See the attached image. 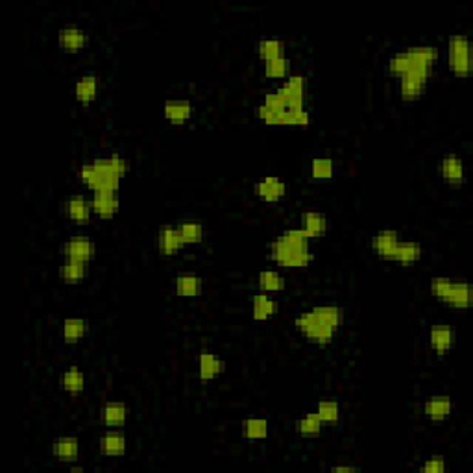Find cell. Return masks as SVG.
I'll return each mask as SVG.
<instances>
[{
  "label": "cell",
  "mask_w": 473,
  "mask_h": 473,
  "mask_svg": "<svg viewBox=\"0 0 473 473\" xmlns=\"http://www.w3.org/2000/svg\"><path fill=\"white\" fill-rule=\"evenodd\" d=\"M344 323V309L338 305H314L294 318L296 329L316 346H329Z\"/></svg>",
  "instance_id": "obj_1"
},
{
  "label": "cell",
  "mask_w": 473,
  "mask_h": 473,
  "mask_svg": "<svg viewBox=\"0 0 473 473\" xmlns=\"http://www.w3.org/2000/svg\"><path fill=\"white\" fill-rule=\"evenodd\" d=\"M438 48L435 45H414L392 56L388 61V71L392 76L401 78L405 74L431 78L432 68L438 61Z\"/></svg>",
  "instance_id": "obj_2"
},
{
  "label": "cell",
  "mask_w": 473,
  "mask_h": 473,
  "mask_svg": "<svg viewBox=\"0 0 473 473\" xmlns=\"http://www.w3.org/2000/svg\"><path fill=\"white\" fill-rule=\"evenodd\" d=\"M431 294L442 303H447L457 311H464L472 307L473 291L472 285L464 279H451L444 276H437L429 283Z\"/></svg>",
  "instance_id": "obj_3"
},
{
  "label": "cell",
  "mask_w": 473,
  "mask_h": 473,
  "mask_svg": "<svg viewBox=\"0 0 473 473\" xmlns=\"http://www.w3.org/2000/svg\"><path fill=\"white\" fill-rule=\"evenodd\" d=\"M270 259L283 269H307L314 259V254L305 248H298L287 242L285 239L278 236L270 244Z\"/></svg>",
  "instance_id": "obj_4"
},
{
  "label": "cell",
  "mask_w": 473,
  "mask_h": 473,
  "mask_svg": "<svg viewBox=\"0 0 473 473\" xmlns=\"http://www.w3.org/2000/svg\"><path fill=\"white\" fill-rule=\"evenodd\" d=\"M447 65L457 78H468L472 74L469 39L464 33H453L447 39Z\"/></svg>",
  "instance_id": "obj_5"
},
{
  "label": "cell",
  "mask_w": 473,
  "mask_h": 473,
  "mask_svg": "<svg viewBox=\"0 0 473 473\" xmlns=\"http://www.w3.org/2000/svg\"><path fill=\"white\" fill-rule=\"evenodd\" d=\"M305 89H307V78L303 74H289L278 89L283 96L287 110H305Z\"/></svg>",
  "instance_id": "obj_6"
},
{
  "label": "cell",
  "mask_w": 473,
  "mask_h": 473,
  "mask_svg": "<svg viewBox=\"0 0 473 473\" xmlns=\"http://www.w3.org/2000/svg\"><path fill=\"white\" fill-rule=\"evenodd\" d=\"M438 174L447 185L460 187L466 182L464 161L457 154H447L438 161Z\"/></svg>",
  "instance_id": "obj_7"
},
{
  "label": "cell",
  "mask_w": 473,
  "mask_h": 473,
  "mask_svg": "<svg viewBox=\"0 0 473 473\" xmlns=\"http://www.w3.org/2000/svg\"><path fill=\"white\" fill-rule=\"evenodd\" d=\"M254 192L259 200L266 204H276L287 194V183L278 176H266L254 185Z\"/></svg>",
  "instance_id": "obj_8"
},
{
  "label": "cell",
  "mask_w": 473,
  "mask_h": 473,
  "mask_svg": "<svg viewBox=\"0 0 473 473\" xmlns=\"http://www.w3.org/2000/svg\"><path fill=\"white\" fill-rule=\"evenodd\" d=\"M451 412H453V400L447 394L431 396L423 403V414L432 423L446 422V420H449Z\"/></svg>",
  "instance_id": "obj_9"
},
{
  "label": "cell",
  "mask_w": 473,
  "mask_h": 473,
  "mask_svg": "<svg viewBox=\"0 0 473 473\" xmlns=\"http://www.w3.org/2000/svg\"><path fill=\"white\" fill-rule=\"evenodd\" d=\"M400 241L401 235L396 229H379V232L372 236L370 246H372V251L378 255V257H381V259L385 261H392V255L396 251Z\"/></svg>",
  "instance_id": "obj_10"
},
{
  "label": "cell",
  "mask_w": 473,
  "mask_h": 473,
  "mask_svg": "<svg viewBox=\"0 0 473 473\" xmlns=\"http://www.w3.org/2000/svg\"><path fill=\"white\" fill-rule=\"evenodd\" d=\"M96 255V244L91 239L83 236H73L63 244V257L65 259L82 261V263H91Z\"/></svg>",
  "instance_id": "obj_11"
},
{
  "label": "cell",
  "mask_w": 473,
  "mask_h": 473,
  "mask_svg": "<svg viewBox=\"0 0 473 473\" xmlns=\"http://www.w3.org/2000/svg\"><path fill=\"white\" fill-rule=\"evenodd\" d=\"M91 205H93V213H95L98 219L104 220L113 219L115 214L118 213V207H120L118 192H111V191L93 192Z\"/></svg>",
  "instance_id": "obj_12"
},
{
  "label": "cell",
  "mask_w": 473,
  "mask_h": 473,
  "mask_svg": "<svg viewBox=\"0 0 473 473\" xmlns=\"http://www.w3.org/2000/svg\"><path fill=\"white\" fill-rule=\"evenodd\" d=\"M87 41H89V36L83 32L82 28L76 26V24H65L58 33L59 46H61L65 52H71V54H76V52L83 51Z\"/></svg>",
  "instance_id": "obj_13"
},
{
  "label": "cell",
  "mask_w": 473,
  "mask_h": 473,
  "mask_svg": "<svg viewBox=\"0 0 473 473\" xmlns=\"http://www.w3.org/2000/svg\"><path fill=\"white\" fill-rule=\"evenodd\" d=\"M192 113H194V108L187 98H172L163 104V117L167 118V123L174 126H183L189 123Z\"/></svg>",
  "instance_id": "obj_14"
},
{
  "label": "cell",
  "mask_w": 473,
  "mask_h": 473,
  "mask_svg": "<svg viewBox=\"0 0 473 473\" xmlns=\"http://www.w3.org/2000/svg\"><path fill=\"white\" fill-rule=\"evenodd\" d=\"M455 329L447 323H437L429 329V344L437 355H446L455 344Z\"/></svg>",
  "instance_id": "obj_15"
},
{
  "label": "cell",
  "mask_w": 473,
  "mask_h": 473,
  "mask_svg": "<svg viewBox=\"0 0 473 473\" xmlns=\"http://www.w3.org/2000/svg\"><path fill=\"white\" fill-rule=\"evenodd\" d=\"M400 80V96L401 100L405 102H414L422 98L425 89H427V83L431 78L418 76V74H405V76L397 78Z\"/></svg>",
  "instance_id": "obj_16"
},
{
  "label": "cell",
  "mask_w": 473,
  "mask_h": 473,
  "mask_svg": "<svg viewBox=\"0 0 473 473\" xmlns=\"http://www.w3.org/2000/svg\"><path fill=\"white\" fill-rule=\"evenodd\" d=\"M65 213H67L68 220L74 224H87L91 220L93 205L91 200H87L85 196L74 194L65 202Z\"/></svg>",
  "instance_id": "obj_17"
},
{
  "label": "cell",
  "mask_w": 473,
  "mask_h": 473,
  "mask_svg": "<svg viewBox=\"0 0 473 473\" xmlns=\"http://www.w3.org/2000/svg\"><path fill=\"white\" fill-rule=\"evenodd\" d=\"M157 248H160L161 255H176L185 248V242H183L182 235H180V229L177 226H163L160 229V235H157Z\"/></svg>",
  "instance_id": "obj_18"
},
{
  "label": "cell",
  "mask_w": 473,
  "mask_h": 473,
  "mask_svg": "<svg viewBox=\"0 0 473 473\" xmlns=\"http://www.w3.org/2000/svg\"><path fill=\"white\" fill-rule=\"evenodd\" d=\"M226 370V363L222 359H219L213 351L204 350L198 357V378L202 383H209L213 379H217L220 373H224Z\"/></svg>",
  "instance_id": "obj_19"
},
{
  "label": "cell",
  "mask_w": 473,
  "mask_h": 473,
  "mask_svg": "<svg viewBox=\"0 0 473 473\" xmlns=\"http://www.w3.org/2000/svg\"><path fill=\"white\" fill-rule=\"evenodd\" d=\"M128 414H130V410H128L126 403L108 401L100 410V420L108 429H123L128 422Z\"/></svg>",
  "instance_id": "obj_20"
},
{
  "label": "cell",
  "mask_w": 473,
  "mask_h": 473,
  "mask_svg": "<svg viewBox=\"0 0 473 473\" xmlns=\"http://www.w3.org/2000/svg\"><path fill=\"white\" fill-rule=\"evenodd\" d=\"M279 311V301L274 300L272 296L259 292L251 298V318L255 322H266L276 316Z\"/></svg>",
  "instance_id": "obj_21"
},
{
  "label": "cell",
  "mask_w": 473,
  "mask_h": 473,
  "mask_svg": "<svg viewBox=\"0 0 473 473\" xmlns=\"http://www.w3.org/2000/svg\"><path fill=\"white\" fill-rule=\"evenodd\" d=\"M98 89H100V80L95 74H85V76L78 78L74 83V98L80 104L89 105L96 100L98 96Z\"/></svg>",
  "instance_id": "obj_22"
},
{
  "label": "cell",
  "mask_w": 473,
  "mask_h": 473,
  "mask_svg": "<svg viewBox=\"0 0 473 473\" xmlns=\"http://www.w3.org/2000/svg\"><path fill=\"white\" fill-rule=\"evenodd\" d=\"M126 437L118 429H110L100 437V453L104 457H123L126 453Z\"/></svg>",
  "instance_id": "obj_23"
},
{
  "label": "cell",
  "mask_w": 473,
  "mask_h": 473,
  "mask_svg": "<svg viewBox=\"0 0 473 473\" xmlns=\"http://www.w3.org/2000/svg\"><path fill=\"white\" fill-rule=\"evenodd\" d=\"M80 455V442L74 437H59L52 442V457L61 462H76Z\"/></svg>",
  "instance_id": "obj_24"
},
{
  "label": "cell",
  "mask_w": 473,
  "mask_h": 473,
  "mask_svg": "<svg viewBox=\"0 0 473 473\" xmlns=\"http://www.w3.org/2000/svg\"><path fill=\"white\" fill-rule=\"evenodd\" d=\"M204 289V281L196 274H180L174 278V291L182 298H198Z\"/></svg>",
  "instance_id": "obj_25"
},
{
  "label": "cell",
  "mask_w": 473,
  "mask_h": 473,
  "mask_svg": "<svg viewBox=\"0 0 473 473\" xmlns=\"http://www.w3.org/2000/svg\"><path fill=\"white\" fill-rule=\"evenodd\" d=\"M300 222H301V229L309 235L311 241H313V239H318V236L323 235L329 228L328 219H326L322 213H318V211H305V213L301 214Z\"/></svg>",
  "instance_id": "obj_26"
},
{
  "label": "cell",
  "mask_w": 473,
  "mask_h": 473,
  "mask_svg": "<svg viewBox=\"0 0 473 473\" xmlns=\"http://www.w3.org/2000/svg\"><path fill=\"white\" fill-rule=\"evenodd\" d=\"M422 257H423V248L420 242L403 241V239H401L400 244H397V248H396V251H394V255H392V261L405 266V264L418 263Z\"/></svg>",
  "instance_id": "obj_27"
},
{
  "label": "cell",
  "mask_w": 473,
  "mask_h": 473,
  "mask_svg": "<svg viewBox=\"0 0 473 473\" xmlns=\"http://www.w3.org/2000/svg\"><path fill=\"white\" fill-rule=\"evenodd\" d=\"M257 56L264 63H269L272 59H278L285 54V41L278 39V37H264L257 43Z\"/></svg>",
  "instance_id": "obj_28"
},
{
  "label": "cell",
  "mask_w": 473,
  "mask_h": 473,
  "mask_svg": "<svg viewBox=\"0 0 473 473\" xmlns=\"http://www.w3.org/2000/svg\"><path fill=\"white\" fill-rule=\"evenodd\" d=\"M61 387L67 394L71 396H78V394H82L83 388H85V375L78 366H71L63 372L61 375Z\"/></svg>",
  "instance_id": "obj_29"
},
{
  "label": "cell",
  "mask_w": 473,
  "mask_h": 473,
  "mask_svg": "<svg viewBox=\"0 0 473 473\" xmlns=\"http://www.w3.org/2000/svg\"><path fill=\"white\" fill-rule=\"evenodd\" d=\"M87 333V322L83 318H65L61 326V335L67 344H76Z\"/></svg>",
  "instance_id": "obj_30"
},
{
  "label": "cell",
  "mask_w": 473,
  "mask_h": 473,
  "mask_svg": "<svg viewBox=\"0 0 473 473\" xmlns=\"http://www.w3.org/2000/svg\"><path fill=\"white\" fill-rule=\"evenodd\" d=\"M257 287L264 294H272V292H281L285 289V278L276 270H263L257 276Z\"/></svg>",
  "instance_id": "obj_31"
},
{
  "label": "cell",
  "mask_w": 473,
  "mask_h": 473,
  "mask_svg": "<svg viewBox=\"0 0 473 473\" xmlns=\"http://www.w3.org/2000/svg\"><path fill=\"white\" fill-rule=\"evenodd\" d=\"M59 274H61L63 281L68 283V285L80 283L87 276V263L74 259H65V263L61 264V269H59Z\"/></svg>",
  "instance_id": "obj_32"
},
{
  "label": "cell",
  "mask_w": 473,
  "mask_h": 473,
  "mask_svg": "<svg viewBox=\"0 0 473 473\" xmlns=\"http://www.w3.org/2000/svg\"><path fill=\"white\" fill-rule=\"evenodd\" d=\"M322 427L323 423L322 420L316 416V412H309L305 414L303 418L298 420V423H296V431H298V435L303 438H316L322 432Z\"/></svg>",
  "instance_id": "obj_33"
},
{
  "label": "cell",
  "mask_w": 473,
  "mask_h": 473,
  "mask_svg": "<svg viewBox=\"0 0 473 473\" xmlns=\"http://www.w3.org/2000/svg\"><path fill=\"white\" fill-rule=\"evenodd\" d=\"M311 177L316 182H329L335 176V161L331 157H314L311 160Z\"/></svg>",
  "instance_id": "obj_34"
},
{
  "label": "cell",
  "mask_w": 473,
  "mask_h": 473,
  "mask_svg": "<svg viewBox=\"0 0 473 473\" xmlns=\"http://www.w3.org/2000/svg\"><path fill=\"white\" fill-rule=\"evenodd\" d=\"M242 437L248 440H264L269 437V422L263 418H248L242 422Z\"/></svg>",
  "instance_id": "obj_35"
},
{
  "label": "cell",
  "mask_w": 473,
  "mask_h": 473,
  "mask_svg": "<svg viewBox=\"0 0 473 473\" xmlns=\"http://www.w3.org/2000/svg\"><path fill=\"white\" fill-rule=\"evenodd\" d=\"M180 235H182L185 246L189 244H200L204 241V226L196 220H185V222L177 224Z\"/></svg>",
  "instance_id": "obj_36"
},
{
  "label": "cell",
  "mask_w": 473,
  "mask_h": 473,
  "mask_svg": "<svg viewBox=\"0 0 473 473\" xmlns=\"http://www.w3.org/2000/svg\"><path fill=\"white\" fill-rule=\"evenodd\" d=\"M316 416L322 420L323 425H333L341 420V405L335 400H322L316 405Z\"/></svg>",
  "instance_id": "obj_37"
},
{
  "label": "cell",
  "mask_w": 473,
  "mask_h": 473,
  "mask_svg": "<svg viewBox=\"0 0 473 473\" xmlns=\"http://www.w3.org/2000/svg\"><path fill=\"white\" fill-rule=\"evenodd\" d=\"M289 73H291V61L287 56H281V58L264 63V76L270 80H285L289 78Z\"/></svg>",
  "instance_id": "obj_38"
},
{
  "label": "cell",
  "mask_w": 473,
  "mask_h": 473,
  "mask_svg": "<svg viewBox=\"0 0 473 473\" xmlns=\"http://www.w3.org/2000/svg\"><path fill=\"white\" fill-rule=\"evenodd\" d=\"M311 115L307 110H285L279 126H309Z\"/></svg>",
  "instance_id": "obj_39"
},
{
  "label": "cell",
  "mask_w": 473,
  "mask_h": 473,
  "mask_svg": "<svg viewBox=\"0 0 473 473\" xmlns=\"http://www.w3.org/2000/svg\"><path fill=\"white\" fill-rule=\"evenodd\" d=\"M281 239H285L287 242H291L292 246H298V248H305V250H309L311 248V239L309 235L303 232L301 228H289L281 233Z\"/></svg>",
  "instance_id": "obj_40"
},
{
  "label": "cell",
  "mask_w": 473,
  "mask_h": 473,
  "mask_svg": "<svg viewBox=\"0 0 473 473\" xmlns=\"http://www.w3.org/2000/svg\"><path fill=\"white\" fill-rule=\"evenodd\" d=\"M281 113L283 111H276L264 104L257 105V117H259L261 123L269 124V126H279V123H281Z\"/></svg>",
  "instance_id": "obj_41"
},
{
  "label": "cell",
  "mask_w": 473,
  "mask_h": 473,
  "mask_svg": "<svg viewBox=\"0 0 473 473\" xmlns=\"http://www.w3.org/2000/svg\"><path fill=\"white\" fill-rule=\"evenodd\" d=\"M447 469V462L444 457H431L422 464L420 472L422 473H444Z\"/></svg>",
  "instance_id": "obj_42"
},
{
  "label": "cell",
  "mask_w": 473,
  "mask_h": 473,
  "mask_svg": "<svg viewBox=\"0 0 473 473\" xmlns=\"http://www.w3.org/2000/svg\"><path fill=\"white\" fill-rule=\"evenodd\" d=\"M261 104L269 105V108H272V110H276V111L287 110L285 100H283V96L279 95L278 91H272V93H269V95H264V98H263V102H261Z\"/></svg>",
  "instance_id": "obj_43"
},
{
  "label": "cell",
  "mask_w": 473,
  "mask_h": 473,
  "mask_svg": "<svg viewBox=\"0 0 473 473\" xmlns=\"http://www.w3.org/2000/svg\"><path fill=\"white\" fill-rule=\"evenodd\" d=\"M333 472H355V468L353 466H335V468H333Z\"/></svg>",
  "instance_id": "obj_44"
},
{
  "label": "cell",
  "mask_w": 473,
  "mask_h": 473,
  "mask_svg": "<svg viewBox=\"0 0 473 473\" xmlns=\"http://www.w3.org/2000/svg\"><path fill=\"white\" fill-rule=\"evenodd\" d=\"M71 469H73V472H82V466H73V468H71Z\"/></svg>",
  "instance_id": "obj_45"
}]
</instances>
